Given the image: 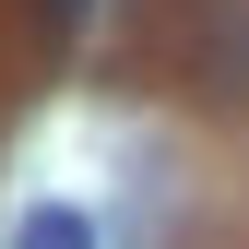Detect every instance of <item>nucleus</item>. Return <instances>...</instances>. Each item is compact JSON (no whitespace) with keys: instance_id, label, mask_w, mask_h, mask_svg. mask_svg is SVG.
<instances>
[{"instance_id":"f257e3e1","label":"nucleus","mask_w":249,"mask_h":249,"mask_svg":"<svg viewBox=\"0 0 249 249\" xmlns=\"http://www.w3.org/2000/svg\"><path fill=\"white\" fill-rule=\"evenodd\" d=\"M12 249H95V226H83L71 202H36V213L12 226Z\"/></svg>"},{"instance_id":"f03ea898","label":"nucleus","mask_w":249,"mask_h":249,"mask_svg":"<svg viewBox=\"0 0 249 249\" xmlns=\"http://www.w3.org/2000/svg\"><path fill=\"white\" fill-rule=\"evenodd\" d=\"M83 12H95V0H36V36H48V48H71V36H83Z\"/></svg>"}]
</instances>
